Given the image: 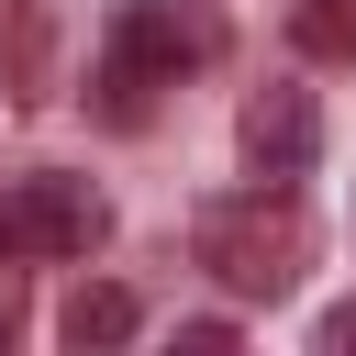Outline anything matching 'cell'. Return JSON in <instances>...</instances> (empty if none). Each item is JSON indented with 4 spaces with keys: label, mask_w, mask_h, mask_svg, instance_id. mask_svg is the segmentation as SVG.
Masks as SVG:
<instances>
[{
    "label": "cell",
    "mask_w": 356,
    "mask_h": 356,
    "mask_svg": "<svg viewBox=\"0 0 356 356\" xmlns=\"http://www.w3.org/2000/svg\"><path fill=\"white\" fill-rule=\"evenodd\" d=\"M189 256H200L234 300H289L300 267H312V211H300L289 178H267V189H222V200L189 211Z\"/></svg>",
    "instance_id": "6da1fadb"
},
{
    "label": "cell",
    "mask_w": 356,
    "mask_h": 356,
    "mask_svg": "<svg viewBox=\"0 0 356 356\" xmlns=\"http://www.w3.org/2000/svg\"><path fill=\"white\" fill-rule=\"evenodd\" d=\"M211 56H222V11L211 0H122L111 56H100V111L111 122H145V89H178Z\"/></svg>",
    "instance_id": "7a4b0ae2"
},
{
    "label": "cell",
    "mask_w": 356,
    "mask_h": 356,
    "mask_svg": "<svg viewBox=\"0 0 356 356\" xmlns=\"http://www.w3.org/2000/svg\"><path fill=\"white\" fill-rule=\"evenodd\" d=\"M100 234H111V200H100L89 178H67V167H33V178L0 189V256H11V267H67V256H89Z\"/></svg>",
    "instance_id": "3957f363"
},
{
    "label": "cell",
    "mask_w": 356,
    "mask_h": 356,
    "mask_svg": "<svg viewBox=\"0 0 356 356\" xmlns=\"http://www.w3.org/2000/svg\"><path fill=\"white\" fill-rule=\"evenodd\" d=\"M234 145H245V167H256V178H312V156H323V111H312V89H300V78L245 89Z\"/></svg>",
    "instance_id": "277c9868"
},
{
    "label": "cell",
    "mask_w": 356,
    "mask_h": 356,
    "mask_svg": "<svg viewBox=\"0 0 356 356\" xmlns=\"http://www.w3.org/2000/svg\"><path fill=\"white\" fill-rule=\"evenodd\" d=\"M134 323H145V300H134V289H111V278H78V289H67V312H56V334H67V345H122Z\"/></svg>",
    "instance_id": "5b68a950"
},
{
    "label": "cell",
    "mask_w": 356,
    "mask_h": 356,
    "mask_svg": "<svg viewBox=\"0 0 356 356\" xmlns=\"http://www.w3.org/2000/svg\"><path fill=\"white\" fill-rule=\"evenodd\" d=\"M0 89L44 100V11L33 0H0Z\"/></svg>",
    "instance_id": "8992f818"
},
{
    "label": "cell",
    "mask_w": 356,
    "mask_h": 356,
    "mask_svg": "<svg viewBox=\"0 0 356 356\" xmlns=\"http://www.w3.org/2000/svg\"><path fill=\"white\" fill-rule=\"evenodd\" d=\"M300 44H312V56H356V11L312 0V11H300Z\"/></svg>",
    "instance_id": "52a82bcc"
},
{
    "label": "cell",
    "mask_w": 356,
    "mask_h": 356,
    "mask_svg": "<svg viewBox=\"0 0 356 356\" xmlns=\"http://www.w3.org/2000/svg\"><path fill=\"white\" fill-rule=\"evenodd\" d=\"M312 345H323V356H356V300H345V312H323V334H312Z\"/></svg>",
    "instance_id": "ba28073f"
}]
</instances>
